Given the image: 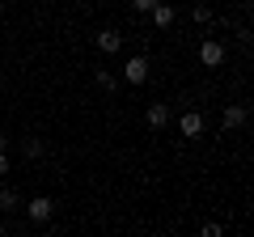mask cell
Wrapping results in <instances>:
<instances>
[{"instance_id": "9c48e42d", "label": "cell", "mask_w": 254, "mask_h": 237, "mask_svg": "<svg viewBox=\"0 0 254 237\" xmlns=\"http://www.w3.org/2000/svg\"><path fill=\"white\" fill-rule=\"evenodd\" d=\"M93 81H98V89H106V93H115V89H119V76H115V72H106V68H98V72H93Z\"/></svg>"}, {"instance_id": "3957f363", "label": "cell", "mask_w": 254, "mask_h": 237, "mask_svg": "<svg viewBox=\"0 0 254 237\" xmlns=\"http://www.w3.org/2000/svg\"><path fill=\"white\" fill-rule=\"evenodd\" d=\"M246 118H250V106L246 102H233V106H225L220 123H225V131H237V127H246Z\"/></svg>"}, {"instance_id": "5bb4252c", "label": "cell", "mask_w": 254, "mask_h": 237, "mask_svg": "<svg viewBox=\"0 0 254 237\" xmlns=\"http://www.w3.org/2000/svg\"><path fill=\"white\" fill-rule=\"evenodd\" d=\"M0 174H9V157L4 153H0Z\"/></svg>"}, {"instance_id": "277c9868", "label": "cell", "mask_w": 254, "mask_h": 237, "mask_svg": "<svg viewBox=\"0 0 254 237\" xmlns=\"http://www.w3.org/2000/svg\"><path fill=\"white\" fill-rule=\"evenodd\" d=\"M123 81H127V85H144V81H148V59H144V55H131V59H127Z\"/></svg>"}, {"instance_id": "8992f818", "label": "cell", "mask_w": 254, "mask_h": 237, "mask_svg": "<svg viewBox=\"0 0 254 237\" xmlns=\"http://www.w3.org/2000/svg\"><path fill=\"white\" fill-rule=\"evenodd\" d=\"M93 43H98V51L102 55H115V51H123V34H119V30H98V34H93Z\"/></svg>"}, {"instance_id": "52a82bcc", "label": "cell", "mask_w": 254, "mask_h": 237, "mask_svg": "<svg viewBox=\"0 0 254 237\" xmlns=\"http://www.w3.org/2000/svg\"><path fill=\"white\" fill-rule=\"evenodd\" d=\"M148 17H153V26H157V30H170L178 13H174V4H165V0H161L157 9H148Z\"/></svg>"}, {"instance_id": "ba28073f", "label": "cell", "mask_w": 254, "mask_h": 237, "mask_svg": "<svg viewBox=\"0 0 254 237\" xmlns=\"http://www.w3.org/2000/svg\"><path fill=\"white\" fill-rule=\"evenodd\" d=\"M144 123H148V127H165V123H170V106H161V102H153V106L144 110Z\"/></svg>"}, {"instance_id": "7a4b0ae2", "label": "cell", "mask_w": 254, "mask_h": 237, "mask_svg": "<svg viewBox=\"0 0 254 237\" xmlns=\"http://www.w3.org/2000/svg\"><path fill=\"white\" fill-rule=\"evenodd\" d=\"M178 131H182V140H199L203 136V115H199V110H182Z\"/></svg>"}, {"instance_id": "9a60e30c", "label": "cell", "mask_w": 254, "mask_h": 237, "mask_svg": "<svg viewBox=\"0 0 254 237\" xmlns=\"http://www.w3.org/2000/svg\"><path fill=\"white\" fill-rule=\"evenodd\" d=\"M4 148H9V136H4V131H0V153H4Z\"/></svg>"}, {"instance_id": "8fae6325", "label": "cell", "mask_w": 254, "mask_h": 237, "mask_svg": "<svg viewBox=\"0 0 254 237\" xmlns=\"http://www.w3.org/2000/svg\"><path fill=\"white\" fill-rule=\"evenodd\" d=\"M17 203H21V195L13 191V186H0V212H13Z\"/></svg>"}, {"instance_id": "30bf717a", "label": "cell", "mask_w": 254, "mask_h": 237, "mask_svg": "<svg viewBox=\"0 0 254 237\" xmlns=\"http://www.w3.org/2000/svg\"><path fill=\"white\" fill-rule=\"evenodd\" d=\"M21 148H26V157H30V161H38V157L47 153V144H43V136H30V140H21Z\"/></svg>"}, {"instance_id": "6da1fadb", "label": "cell", "mask_w": 254, "mask_h": 237, "mask_svg": "<svg viewBox=\"0 0 254 237\" xmlns=\"http://www.w3.org/2000/svg\"><path fill=\"white\" fill-rule=\"evenodd\" d=\"M26 216H30V220H34V225H47V220H51V216H55V203H51V199H47V195H34V199H30V203H26Z\"/></svg>"}, {"instance_id": "4fadbf2b", "label": "cell", "mask_w": 254, "mask_h": 237, "mask_svg": "<svg viewBox=\"0 0 254 237\" xmlns=\"http://www.w3.org/2000/svg\"><path fill=\"white\" fill-rule=\"evenodd\" d=\"M195 21H199V26H208V21H212V9H208V4H195Z\"/></svg>"}, {"instance_id": "7c38bea8", "label": "cell", "mask_w": 254, "mask_h": 237, "mask_svg": "<svg viewBox=\"0 0 254 237\" xmlns=\"http://www.w3.org/2000/svg\"><path fill=\"white\" fill-rule=\"evenodd\" d=\"M127 4H131V9H136V13H148V9H157L161 0H127Z\"/></svg>"}, {"instance_id": "5b68a950", "label": "cell", "mask_w": 254, "mask_h": 237, "mask_svg": "<svg viewBox=\"0 0 254 237\" xmlns=\"http://www.w3.org/2000/svg\"><path fill=\"white\" fill-rule=\"evenodd\" d=\"M199 64H203V68H220V64H225V43L208 38V43L199 47Z\"/></svg>"}]
</instances>
